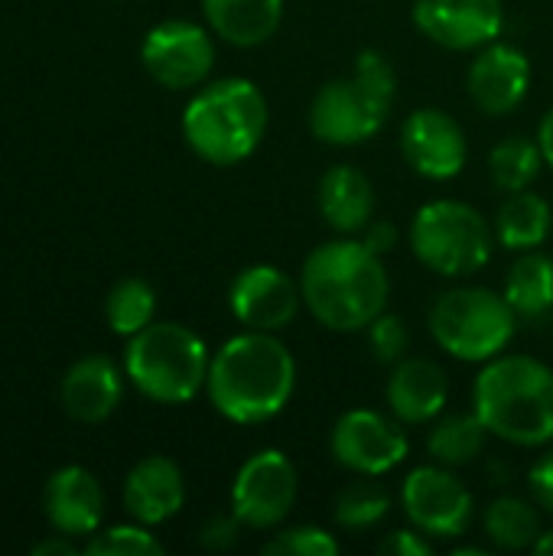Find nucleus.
Returning a JSON list of instances; mask_svg holds the SVG:
<instances>
[{
	"label": "nucleus",
	"mask_w": 553,
	"mask_h": 556,
	"mask_svg": "<svg viewBox=\"0 0 553 556\" xmlns=\"http://www.w3.org/2000/svg\"><path fill=\"white\" fill-rule=\"evenodd\" d=\"M297 362L274 332L248 329L228 339L209 365V401L241 427L274 420L293 397Z\"/></svg>",
	"instance_id": "obj_1"
},
{
	"label": "nucleus",
	"mask_w": 553,
	"mask_h": 556,
	"mask_svg": "<svg viewBox=\"0 0 553 556\" xmlns=\"http://www.w3.org/2000/svg\"><path fill=\"white\" fill-rule=\"evenodd\" d=\"M300 290L316 323L332 332H362L385 313L391 280L385 261L365 241L339 238L303 261Z\"/></svg>",
	"instance_id": "obj_2"
},
{
	"label": "nucleus",
	"mask_w": 553,
	"mask_h": 556,
	"mask_svg": "<svg viewBox=\"0 0 553 556\" xmlns=\"http://www.w3.org/2000/svg\"><path fill=\"white\" fill-rule=\"evenodd\" d=\"M473 410L505 443L548 446L553 440V371L528 355H499L486 362L473 384Z\"/></svg>",
	"instance_id": "obj_3"
},
{
	"label": "nucleus",
	"mask_w": 553,
	"mask_h": 556,
	"mask_svg": "<svg viewBox=\"0 0 553 556\" xmlns=\"http://www.w3.org/2000/svg\"><path fill=\"white\" fill-rule=\"evenodd\" d=\"M267 130V98L251 78H218L183 111L186 143L212 166L248 160Z\"/></svg>",
	"instance_id": "obj_4"
},
{
	"label": "nucleus",
	"mask_w": 553,
	"mask_h": 556,
	"mask_svg": "<svg viewBox=\"0 0 553 556\" xmlns=\"http://www.w3.org/2000/svg\"><path fill=\"white\" fill-rule=\"evenodd\" d=\"M398 75L388 55L365 49L352 75L326 81L310 104V130L332 147H355L375 137L394 108Z\"/></svg>",
	"instance_id": "obj_5"
},
{
	"label": "nucleus",
	"mask_w": 553,
	"mask_h": 556,
	"mask_svg": "<svg viewBox=\"0 0 553 556\" xmlns=\"http://www.w3.org/2000/svg\"><path fill=\"white\" fill-rule=\"evenodd\" d=\"M205 342L179 323H150L130 336L124 368L134 388L156 404H189L209 381Z\"/></svg>",
	"instance_id": "obj_6"
},
{
	"label": "nucleus",
	"mask_w": 553,
	"mask_h": 556,
	"mask_svg": "<svg viewBox=\"0 0 553 556\" xmlns=\"http://www.w3.org/2000/svg\"><path fill=\"white\" fill-rule=\"evenodd\" d=\"M518 332V316L505 293L486 287H456L430 306L433 342L460 362L499 358Z\"/></svg>",
	"instance_id": "obj_7"
},
{
	"label": "nucleus",
	"mask_w": 553,
	"mask_h": 556,
	"mask_svg": "<svg viewBox=\"0 0 553 556\" xmlns=\"http://www.w3.org/2000/svg\"><path fill=\"white\" fill-rule=\"evenodd\" d=\"M411 248L433 274L469 277L492 261L495 231L479 208L456 199H437L414 215Z\"/></svg>",
	"instance_id": "obj_8"
},
{
	"label": "nucleus",
	"mask_w": 553,
	"mask_h": 556,
	"mask_svg": "<svg viewBox=\"0 0 553 556\" xmlns=\"http://www.w3.org/2000/svg\"><path fill=\"white\" fill-rule=\"evenodd\" d=\"M297 502V469L280 450H261L241 463L231 482V511L244 528L271 531L287 521Z\"/></svg>",
	"instance_id": "obj_9"
},
{
	"label": "nucleus",
	"mask_w": 553,
	"mask_h": 556,
	"mask_svg": "<svg viewBox=\"0 0 553 556\" xmlns=\"http://www.w3.org/2000/svg\"><path fill=\"white\" fill-rule=\"evenodd\" d=\"M401 424V420H398ZM391 417L378 410H345L329 437L332 459L355 476H385L407 459V433Z\"/></svg>",
	"instance_id": "obj_10"
},
{
	"label": "nucleus",
	"mask_w": 553,
	"mask_h": 556,
	"mask_svg": "<svg viewBox=\"0 0 553 556\" xmlns=\"http://www.w3.org/2000/svg\"><path fill=\"white\" fill-rule=\"evenodd\" d=\"M404 515L427 538H463L473 525V492L450 466H420L404 479L401 489Z\"/></svg>",
	"instance_id": "obj_11"
},
{
	"label": "nucleus",
	"mask_w": 553,
	"mask_h": 556,
	"mask_svg": "<svg viewBox=\"0 0 553 556\" xmlns=\"http://www.w3.org/2000/svg\"><path fill=\"white\" fill-rule=\"evenodd\" d=\"M143 68L166 88H196L215 65L212 36L189 20H166L153 26L140 49Z\"/></svg>",
	"instance_id": "obj_12"
},
{
	"label": "nucleus",
	"mask_w": 553,
	"mask_h": 556,
	"mask_svg": "<svg viewBox=\"0 0 553 556\" xmlns=\"http://www.w3.org/2000/svg\"><path fill=\"white\" fill-rule=\"evenodd\" d=\"M303 303L300 280H293L287 270L274 264H251L244 267L228 290V306L235 319L257 332H277L287 329Z\"/></svg>",
	"instance_id": "obj_13"
},
{
	"label": "nucleus",
	"mask_w": 553,
	"mask_h": 556,
	"mask_svg": "<svg viewBox=\"0 0 553 556\" xmlns=\"http://www.w3.org/2000/svg\"><path fill=\"white\" fill-rule=\"evenodd\" d=\"M414 26L443 49L469 52L502 36L505 10L502 0H414Z\"/></svg>",
	"instance_id": "obj_14"
},
{
	"label": "nucleus",
	"mask_w": 553,
	"mask_h": 556,
	"mask_svg": "<svg viewBox=\"0 0 553 556\" xmlns=\"http://www.w3.org/2000/svg\"><path fill=\"white\" fill-rule=\"evenodd\" d=\"M401 153L414 173L443 182L463 173L469 143L463 127L440 108H420L401 124Z\"/></svg>",
	"instance_id": "obj_15"
},
{
	"label": "nucleus",
	"mask_w": 553,
	"mask_h": 556,
	"mask_svg": "<svg viewBox=\"0 0 553 556\" xmlns=\"http://www.w3.org/2000/svg\"><path fill=\"white\" fill-rule=\"evenodd\" d=\"M469 98L482 114H512L531 88V62L518 46L489 42L469 68Z\"/></svg>",
	"instance_id": "obj_16"
},
{
	"label": "nucleus",
	"mask_w": 553,
	"mask_h": 556,
	"mask_svg": "<svg viewBox=\"0 0 553 556\" xmlns=\"http://www.w3.org/2000/svg\"><path fill=\"white\" fill-rule=\"evenodd\" d=\"M447 371L430 358H401L388 378V407L407 427L433 424L447 410Z\"/></svg>",
	"instance_id": "obj_17"
},
{
	"label": "nucleus",
	"mask_w": 553,
	"mask_h": 556,
	"mask_svg": "<svg viewBox=\"0 0 553 556\" xmlns=\"http://www.w3.org/2000/svg\"><path fill=\"white\" fill-rule=\"evenodd\" d=\"M186 502V482L173 459L166 456H147L140 459L127 482H124V508L137 525H163L169 521Z\"/></svg>",
	"instance_id": "obj_18"
},
{
	"label": "nucleus",
	"mask_w": 553,
	"mask_h": 556,
	"mask_svg": "<svg viewBox=\"0 0 553 556\" xmlns=\"http://www.w3.org/2000/svg\"><path fill=\"white\" fill-rule=\"evenodd\" d=\"M46 518L65 538H81L98 531L104 495L98 479L81 466H65L46 482Z\"/></svg>",
	"instance_id": "obj_19"
},
{
	"label": "nucleus",
	"mask_w": 553,
	"mask_h": 556,
	"mask_svg": "<svg viewBox=\"0 0 553 556\" xmlns=\"http://www.w3.org/2000/svg\"><path fill=\"white\" fill-rule=\"evenodd\" d=\"M121 371L104 355H88L62 378V407L78 424H101L121 404Z\"/></svg>",
	"instance_id": "obj_20"
},
{
	"label": "nucleus",
	"mask_w": 553,
	"mask_h": 556,
	"mask_svg": "<svg viewBox=\"0 0 553 556\" xmlns=\"http://www.w3.org/2000/svg\"><path fill=\"white\" fill-rule=\"evenodd\" d=\"M319 212L326 225L339 235H359L375 215V186L372 179L349 163H339L319 179Z\"/></svg>",
	"instance_id": "obj_21"
},
{
	"label": "nucleus",
	"mask_w": 553,
	"mask_h": 556,
	"mask_svg": "<svg viewBox=\"0 0 553 556\" xmlns=\"http://www.w3.org/2000/svg\"><path fill=\"white\" fill-rule=\"evenodd\" d=\"M209 26L231 46L267 42L284 16V0H202Z\"/></svg>",
	"instance_id": "obj_22"
},
{
	"label": "nucleus",
	"mask_w": 553,
	"mask_h": 556,
	"mask_svg": "<svg viewBox=\"0 0 553 556\" xmlns=\"http://www.w3.org/2000/svg\"><path fill=\"white\" fill-rule=\"evenodd\" d=\"M553 228L551 202L538 192H508L499 208L495 235L508 251H538Z\"/></svg>",
	"instance_id": "obj_23"
},
{
	"label": "nucleus",
	"mask_w": 553,
	"mask_h": 556,
	"mask_svg": "<svg viewBox=\"0 0 553 556\" xmlns=\"http://www.w3.org/2000/svg\"><path fill=\"white\" fill-rule=\"evenodd\" d=\"M505 300L518 319L538 323L553 313V257L525 251L505 277Z\"/></svg>",
	"instance_id": "obj_24"
},
{
	"label": "nucleus",
	"mask_w": 553,
	"mask_h": 556,
	"mask_svg": "<svg viewBox=\"0 0 553 556\" xmlns=\"http://www.w3.org/2000/svg\"><path fill=\"white\" fill-rule=\"evenodd\" d=\"M492 433L486 430V424L479 420V414H440L430 427L427 437V453L433 456V463L440 466H469L473 459H479V453L486 450V440Z\"/></svg>",
	"instance_id": "obj_25"
},
{
	"label": "nucleus",
	"mask_w": 553,
	"mask_h": 556,
	"mask_svg": "<svg viewBox=\"0 0 553 556\" xmlns=\"http://www.w3.org/2000/svg\"><path fill=\"white\" fill-rule=\"evenodd\" d=\"M486 538L499 551H535L541 538L538 511L515 495H502L486 508Z\"/></svg>",
	"instance_id": "obj_26"
},
{
	"label": "nucleus",
	"mask_w": 553,
	"mask_h": 556,
	"mask_svg": "<svg viewBox=\"0 0 553 556\" xmlns=\"http://www.w3.org/2000/svg\"><path fill=\"white\" fill-rule=\"evenodd\" d=\"M544 166V153L538 147V137H508L489 153V173L492 182L505 192H521L528 189Z\"/></svg>",
	"instance_id": "obj_27"
},
{
	"label": "nucleus",
	"mask_w": 553,
	"mask_h": 556,
	"mask_svg": "<svg viewBox=\"0 0 553 556\" xmlns=\"http://www.w3.org/2000/svg\"><path fill=\"white\" fill-rule=\"evenodd\" d=\"M391 511V495L385 485L372 482V476L345 485L336 498V525L349 528V531H368L375 525H381Z\"/></svg>",
	"instance_id": "obj_28"
},
{
	"label": "nucleus",
	"mask_w": 553,
	"mask_h": 556,
	"mask_svg": "<svg viewBox=\"0 0 553 556\" xmlns=\"http://www.w3.org/2000/svg\"><path fill=\"white\" fill-rule=\"evenodd\" d=\"M156 313V293L150 283L130 277L111 287L108 293V323L117 336H137L153 323Z\"/></svg>",
	"instance_id": "obj_29"
},
{
	"label": "nucleus",
	"mask_w": 553,
	"mask_h": 556,
	"mask_svg": "<svg viewBox=\"0 0 553 556\" xmlns=\"http://www.w3.org/2000/svg\"><path fill=\"white\" fill-rule=\"evenodd\" d=\"M85 554L91 556H160L163 544L147 531V525L134 528V525H121V528H108L101 534H95L85 547Z\"/></svg>",
	"instance_id": "obj_30"
},
{
	"label": "nucleus",
	"mask_w": 553,
	"mask_h": 556,
	"mask_svg": "<svg viewBox=\"0 0 553 556\" xmlns=\"http://www.w3.org/2000/svg\"><path fill=\"white\" fill-rule=\"evenodd\" d=\"M264 556H336L339 554V541L313 525H300V528H287L277 531L264 547Z\"/></svg>",
	"instance_id": "obj_31"
},
{
	"label": "nucleus",
	"mask_w": 553,
	"mask_h": 556,
	"mask_svg": "<svg viewBox=\"0 0 553 556\" xmlns=\"http://www.w3.org/2000/svg\"><path fill=\"white\" fill-rule=\"evenodd\" d=\"M368 345L375 352L378 362L385 365H398L401 358H407V349H411V332H407V323L394 313H381L368 329Z\"/></svg>",
	"instance_id": "obj_32"
},
{
	"label": "nucleus",
	"mask_w": 553,
	"mask_h": 556,
	"mask_svg": "<svg viewBox=\"0 0 553 556\" xmlns=\"http://www.w3.org/2000/svg\"><path fill=\"white\" fill-rule=\"evenodd\" d=\"M241 528H244V525L238 521L235 511H231V515H215V518L205 521L199 541H202L205 551H228V547L238 541V531H241Z\"/></svg>",
	"instance_id": "obj_33"
},
{
	"label": "nucleus",
	"mask_w": 553,
	"mask_h": 556,
	"mask_svg": "<svg viewBox=\"0 0 553 556\" xmlns=\"http://www.w3.org/2000/svg\"><path fill=\"white\" fill-rule=\"evenodd\" d=\"M378 554L381 556H430L433 547L427 541L424 531H391L381 544H378Z\"/></svg>",
	"instance_id": "obj_34"
},
{
	"label": "nucleus",
	"mask_w": 553,
	"mask_h": 556,
	"mask_svg": "<svg viewBox=\"0 0 553 556\" xmlns=\"http://www.w3.org/2000/svg\"><path fill=\"white\" fill-rule=\"evenodd\" d=\"M528 482H531V495L553 515V450L531 466Z\"/></svg>",
	"instance_id": "obj_35"
},
{
	"label": "nucleus",
	"mask_w": 553,
	"mask_h": 556,
	"mask_svg": "<svg viewBox=\"0 0 553 556\" xmlns=\"http://www.w3.org/2000/svg\"><path fill=\"white\" fill-rule=\"evenodd\" d=\"M362 241H365V248H368V251H375L378 257H385L388 251H394V248H398V228H394L391 222H385V218L368 222V225H365V231H362Z\"/></svg>",
	"instance_id": "obj_36"
},
{
	"label": "nucleus",
	"mask_w": 553,
	"mask_h": 556,
	"mask_svg": "<svg viewBox=\"0 0 553 556\" xmlns=\"http://www.w3.org/2000/svg\"><path fill=\"white\" fill-rule=\"evenodd\" d=\"M538 147L544 153V163L553 169V108L541 117V124H538Z\"/></svg>",
	"instance_id": "obj_37"
},
{
	"label": "nucleus",
	"mask_w": 553,
	"mask_h": 556,
	"mask_svg": "<svg viewBox=\"0 0 553 556\" xmlns=\"http://www.w3.org/2000/svg\"><path fill=\"white\" fill-rule=\"evenodd\" d=\"M33 554L36 556H49V554L72 556L75 554V547H72L68 541H42V544H36V547H33Z\"/></svg>",
	"instance_id": "obj_38"
},
{
	"label": "nucleus",
	"mask_w": 553,
	"mask_h": 556,
	"mask_svg": "<svg viewBox=\"0 0 553 556\" xmlns=\"http://www.w3.org/2000/svg\"><path fill=\"white\" fill-rule=\"evenodd\" d=\"M535 554L553 556V531H541V538H538V544H535Z\"/></svg>",
	"instance_id": "obj_39"
},
{
	"label": "nucleus",
	"mask_w": 553,
	"mask_h": 556,
	"mask_svg": "<svg viewBox=\"0 0 553 556\" xmlns=\"http://www.w3.org/2000/svg\"><path fill=\"white\" fill-rule=\"evenodd\" d=\"M456 556H486L482 547H463V551H456Z\"/></svg>",
	"instance_id": "obj_40"
}]
</instances>
